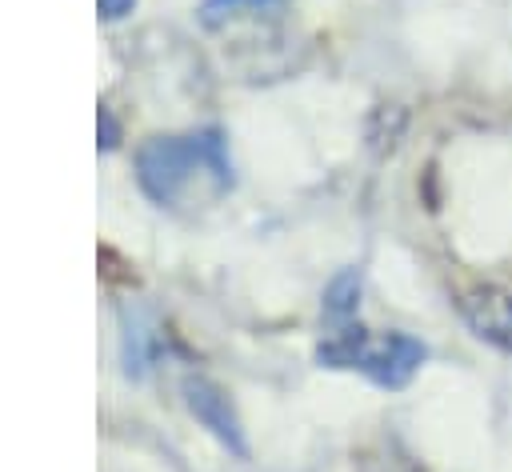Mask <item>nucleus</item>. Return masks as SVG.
Here are the masks:
<instances>
[{"label":"nucleus","instance_id":"nucleus-6","mask_svg":"<svg viewBox=\"0 0 512 472\" xmlns=\"http://www.w3.org/2000/svg\"><path fill=\"white\" fill-rule=\"evenodd\" d=\"M268 4H276V0H204V20L220 24V20L236 16L240 8H268Z\"/></svg>","mask_w":512,"mask_h":472},{"label":"nucleus","instance_id":"nucleus-8","mask_svg":"<svg viewBox=\"0 0 512 472\" xmlns=\"http://www.w3.org/2000/svg\"><path fill=\"white\" fill-rule=\"evenodd\" d=\"M100 144H104V148H112V144H116V124H112L108 108H100Z\"/></svg>","mask_w":512,"mask_h":472},{"label":"nucleus","instance_id":"nucleus-4","mask_svg":"<svg viewBox=\"0 0 512 472\" xmlns=\"http://www.w3.org/2000/svg\"><path fill=\"white\" fill-rule=\"evenodd\" d=\"M184 404H188V412L200 420V428H208V432H212L228 452H236V456H244V452H248V444H244V428H240V416L232 412L228 396H224L212 380H204V376L184 380Z\"/></svg>","mask_w":512,"mask_h":472},{"label":"nucleus","instance_id":"nucleus-1","mask_svg":"<svg viewBox=\"0 0 512 472\" xmlns=\"http://www.w3.org/2000/svg\"><path fill=\"white\" fill-rule=\"evenodd\" d=\"M136 180L156 204H184L196 192H224L232 184V164L220 132L212 128L188 136H152L136 152Z\"/></svg>","mask_w":512,"mask_h":472},{"label":"nucleus","instance_id":"nucleus-7","mask_svg":"<svg viewBox=\"0 0 512 472\" xmlns=\"http://www.w3.org/2000/svg\"><path fill=\"white\" fill-rule=\"evenodd\" d=\"M132 4H136V0H100V16H104V20H120V16L132 12Z\"/></svg>","mask_w":512,"mask_h":472},{"label":"nucleus","instance_id":"nucleus-5","mask_svg":"<svg viewBox=\"0 0 512 472\" xmlns=\"http://www.w3.org/2000/svg\"><path fill=\"white\" fill-rule=\"evenodd\" d=\"M356 296H360V276L356 272H340L328 292H324V312L332 324H348L356 316Z\"/></svg>","mask_w":512,"mask_h":472},{"label":"nucleus","instance_id":"nucleus-3","mask_svg":"<svg viewBox=\"0 0 512 472\" xmlns=\"http://www.w3.org/2000/svg\"><path fill=\"white\" fill-rule=\"evenodd\" d=\"M456 304H460L464 324L484 344H496L500 352H512V288L476 284V288H464Z\"/></svg>","mask_w":512,"mask_h":472},{"label":"nucleus","instance_id":"nucleus-2","mask_svg":"<svg viewBox=\"0 0 512 472\" xmlns=\"http://www.w3.org/2000/svg\"><path fill=\"white\" fill-rule=\"evenodd\" d=\"M320 364L328 368H356L364 372L372 384L380 388H404L420 364H424V344L404 336V332H364V328H352V324H340L324 344H320Z\"/></svg>","mask_w":512,"mask_h":472}]
</instances>
